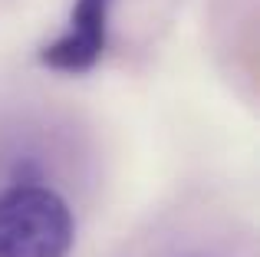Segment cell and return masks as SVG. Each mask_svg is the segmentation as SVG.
I'll list each match as a JSON object with an SVG mask.
<instances>
[{
  "mask_svg": "<svg viewBox=\"0 0 260 257\" xmlns=\"http://www.w3.org/2000/svg\"><path fill=\"white\" fill-rule=\"evenodd\" d=\"M73 214L53 188L13 185L0 191V257H66Z\"/></svg>",
  "mask_w": 260,
  "mask_h": 257,
  "instance_id": "6da1fadb",
  "label": "cell"
},
{
  "mask_svg": "<svg viewBox=\"0 0 260 257\" xmlns=\"http://www.w3.org/2000/svg\"><path fill=\"white\" fill-rule=\"evenodd\" d=\"M106 17L109 0H76L70 30L40 50V63L59 73H86L99 63L106 50Z\"/></svg>",
  "mask_w": 260,
  "mask_h": 257,
  "instance_id": "7a4b0ae2",
  "label": "cell"
}]
</instances>
